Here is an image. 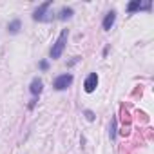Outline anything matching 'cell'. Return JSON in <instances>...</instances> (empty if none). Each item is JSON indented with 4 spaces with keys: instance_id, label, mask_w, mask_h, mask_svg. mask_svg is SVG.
Returning a JSON list of instances; mask_svg holds the SVG:
<instances>
[{
    "instance_id": "cell-4",
    "label": "cell",
    "mask_w": 154,
    "mask_h": 154,
    "mask_svg": "<svg viewBox=\"0 0 154 154\" xmlns=\"http://www.w3.org/2000/svg\"><path fill=\"white\" fill-rule=\"evenodd\" d=\"M96 87H98V74L96 72H91L87 78H85V82H84V91L87 94H91V93H94Z\"/></svg>"
},
{
    "instance_id": "cell-13",
    "label": "cell",
    "mask_w": 154,
    "mask_h": 154,
    "mask_svg": "<svg viewBox=\"0 0 154 154\" xmlns=\"http://www.w3.org/2000/svg\"><path fill=\"white\" fill-rule=\"evenodd\" d=\"M36 103H38V98H33V100L29 102V105H27V109H29V111H33V109L36 107Z\"/></svg>"
},
{
    "instance_id": "cell-7",
    "label": "cell",
    "mask_w": 154,
    "mask_h": 154,
    "mask_svg": "<svg viewBox=\"0 0 154 154\" xmlns=\"http://www.w3.org/2000/svg\"><path fill=\"white\" fill-rule=\"evenodd\" d=\"M20 29H22V22H20L18 18H15L13 22L8 24V33H9V35H18Z\"/></svg>"
},
{
    "instance_id": "cell-11",
    "label": "cell",
    "mask_w": 154,
    "mask_h": 154,
    "mask_svg": "<svg viewBox=\"0 0 154 154\" xmlns=\"http://www.w3.org/2000/svg\"><path fill=\"white\" fill-rule=\"evenodd\" d=\"M84 116H85V118H87L89 122H94V120H96L94 112H93V111H89V109H87V111H84Z\"/></svg>"
},
{
    "instance_id": "cell-10",
    "label": "cell",
    "mask_w": 154,
    "mask_h": 154,
    "mask_svg": "<svg viewBox=\"0 0 154 154\" xmlns=\"http://www.w3.org/2000/svg\"><path fill=\"white\" fill-rule=\"evenodd\" d=\"M109 136L111 140L116 138V118H111V125H109Z\"/></svg>"
},
{
    "instance_id": "cell-6",
    "label": "cell",
    "mask_w": 154,
    "mask_h": 154,
    "mask_svg": "<svg viewBox=\"0 0 154 154\" xmlns=\"http://www.w3.org/2000/svg\"><path fill=\"white\" fill-rule=\"evenodd\" d=\"M114 22H116V11H109V13L105 15L103 22H102L103 31H111V29H112V26H114Z\"/></svg>"
},
{
    "instance_id": "cell-5",
    "label": "cell",
    "mask_w": 154,
    "mask_h": 154,
    "mask_svg": "<svg viewBox=\"0 0 154 154\" xmlns=\"http://www.w3.org/2000/svg\"><path fill=\"white\" fill-rule=\"evenodd\" d=\"M29 91H31V94H33L35 98H38V96H40V93L44 91V82H42V80L38 78V76H36V78H33V80H31Z\"/></svg>"
},
{
    "instance_id": "cell-9",
    "label": "cell",
    "mask_w": 154,
    "mask_h": 154,
    "mask_svg": "<svg viewBox=\"0 0 154 154\" xmlns=\"http://www.w3.org/2000/svg\"><path fill=\"white\" fill-rule=\"evenodd\" d=\"M141 0H132V2L127 4V13H136V11H141Z\"/></svg>"
},
{
    "instance_id": "cell-12",
    "label": "cell",
    "mask_w": 154,
    "mask_h": 154,
    "mask_svg": "<svg viewBox=\"0 0 154 154\" xmlns=\"http://www.w3.org/2000/svg\"><path fill=\"white\" fill-rule=\"evenodd\" d=\"M38 67H40V71H47V69H49V62H47V60H42V62L38 63Z\"/></svg>"
},
{
    "instance_id": "cell-8",
    "label": "cell",
    "mask_w": 154,
    "mask_h": 154,
    "mask_svg": "<svg viewBox=\"0 0 154 154\" xmlns=\"http://www.w3.org/2000/svg\"><path fill=\"white\" fill-rule=\"evenodd\" d=\"M72 15H74L72 8H62L58 13V20H69V18H72Z\"/></svg>"
},
{
    "instance_id": "cell-3",
    "label": "cell",
    "mask_w": 154,
    "mask_h": 154,
    "mask_svg": "<svg viewBox=\"0 0 154 154\" xmlns=\"http://www.w3.org/2000/svg\"><path fill=\"white\" fill-rule=\"evenodd\" d=\"M53 6V2L49 0V2H44L42 6H38V9H35V13H33V20L35 22H47V17H45V13H47V9Z\"/></svg>"
},
{
    "instance_id": "cell-2",
    "label": "cell",
    "mask_w": 154,
    "mask_h": 154,
    "mask_svg": "<svg viewBox=\"0 0 154 154\" xmlns=\"http://www.w3.org/2000/svg\"><path fill=\"white\" fill-rule=\"evenodd\" d=\"M72 74H69V72H65V74H60V76H56L54 78V82H53V87L56 89V91H65L67 87H71V84H72Z\"/></svg>"
},
{
    "instance_id": "cell-1",
    "label": "cell",
    "mask_w": 154,
    "mask_h": 154,
    "mask_svg": "<svg viewBox=\"0 0 154 154\" xmlns=\"http://www.w3.org/2000/svg\"><path fill=\"white\" fill-rule=\"evenodd\" d=\"M67 38H69V29H62L60 36L56 38V42L53 44V47H51V51H49V54H51L53 60H58V58L62 56V53H63V49H65V44H67Z\"/></svg>"
}]
</instances>
